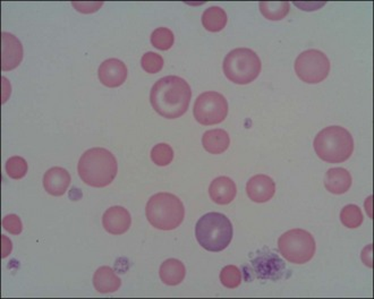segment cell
<instances>
[{
  "instance_id": "31",
  "label": "cell",
  "mask_w": 374,
  "mask_h": 299,
  "mask_svg": "<svg viewBox=\"0 0 374 299\" xmlns=\"http://www.w3.org/2000/svg\"><path fill=\"white\" fill-rule=\"evenodd\" d=\"M372 245H368L364 248V251L362 252V260L366 263V266H368L370 269H372Z\"/></svg>"
},
{
  "instance_id": "11",
  "label": "cell",
  "mask_w": 374,
  "mask_h": 299,
  "mask_svg": "<svg viewBox=\"0 0 374 299\" xmlns=\"http://www.w3.org/2000/svg\"><path fill=\"white\" fill-rule=\"evenodd\" d=\"M99 79L107 88H118L127 79V67L123 61L110 58L100 65L98 70Z\"/></svg>"
},
{
  "instance_id": "18",
  "label": "cell",
  "mask_w": 374,
  "mask_h": 299,
  "mask_svg": "<svg viewBox=\"0 0 374 299\" xmlns=\"http://www.w3.org/2000/svg\"><path fill=\"white\" fill-rule=\"evenodd\" d=\"M159 275L161 281L167 286H179L185 279L186 269L181 261L170 259L161 264Z\"/></svg>"
},
{
  "instance_id": "4",
  "label": "cell",
  "mask_w": 374,
  "mask_h": 299,
  "mask_svg": "<svg viewBox=\"0 0 374 299\" xmlns=\"http://www.w3.org/2000/svg\"><path fill=\"white\" fill-rule=\"evenodd\" d=\"M313 146L321 160L329 163L345 162L353 154V136L344 127H326L315 136Z\"/></svg>"
},
{
  "instance_id": "23",
  "label": "cell",
  "mask_w": 374,
  "mask_h": 299,
  "mask_svg": "<svg viewBox=\"0 0 374 299\" xmlns=\"http://www.w3.org/2000/svg\"><path fill=\"white\" fill-rule=\"evenodd\" d=\"M341 224L350 229H357L363 224V213L359 206L348 204L341 212Z\"/></svg>"
},
{
  "instance_id": "8",
  "label": "cell",
  "mask_w": 374,
  "mask_h": 299,
  "mask_svg": "<svg viewBox=\"0 0 374 299\" xmlns=\"http://www.w3.org/2000/svg\"><path fill=\"white\" fill-rule=\"evenodd\" d=\"M295 72L299 79L308 84L321 83L329 75V58L320 50H306L296 58Z\"/></svg>"
},
{
  "instance_id": "29",
  "label": "cell",
  "mask_w": 374,
  "mask_h": 299,
  "mask_svg": "<svg viewBox=\"0 0 374 299\" xmlns=\"http://www.w3.org/2000/svg\"><path fill=\"white\" fill-rule=\"evenodd\" d=\"M3 229L13 235H20L23 230L21 219L16 215H9L3 219Z\"/></svg>"
},
{
  "instance_id": "13",
  "label": "cell",
  "mask_w": 374,
  "mask_h": 299,
  "mask_svg": "<svg viewBox=\"0 0 374 299\" xmlns=\"http://www.w3.org/2000/svg\"><path fill=\"white\" fill-rule=\"evenodd\" d=\"M246 193L253 202H269L276 194L275 181L267 175L253 176L246 184Z\"/></svg>"
},
{
  "instance_id": "27",
  "label": "cell",
  "mask_w": 374,
  "mask_h": 299,
  "mask_svg": "<svg viewBox=\"0 0 374 299\" xmlns=\"http://www.w3.org/2000/svg\"><path fill=\"white\" fill-rule=\"evenodd\" d=\"M7 175L12 179H22L27 175V163L22 157L9 158L5 164Z\"/></svg>"
},
{
  "instance_id": "9",
  "label": "cell",
  "mask_w": 374,
  "mask_h": 299,
  "mask_svg": "<svg viewBox=\"0 0 374 299\" xmlns=\"http://www.w3.org/2000/svg\"><path fill=\"white\" fill-rule=\"evenodd\" d=\"M193 114L199 124L204 126L220 124L228 115V102L219 92L208 91L196 99Z\"/></svg>"
},
{
  "instance_id": "2",
  "label": "cell",
  "mask_w": 374,
  "mask_h": 299,
  "mask_svg": "<svg viewBox=\"0 0 374 299\" xmlns=\"http://www.w3.org/2000/svg\"><path fill=\"white\" fill-rule=\"evenodd\" d=\"M117 160L103 148H90L82 155L77 166L80 177L92 187L103 188L112 184L117 176Z\"/></svg>"
},
{
  "instance_id": "1",
  "label": "cell",
  "mask_w": 374,
  "mask_h": 299,
  "mask_svg": "<svg viewBox=\"0 0 374 299\" xmlns=\"http://www.w3.org/2000/svg\"><path fill=\"white\" fill-rule=\"evenodd\" d=\"M192 99V90L179 76H166L154 85L150 102L154 112L167 119H176L186 114Z\"/></svg>"
},
{
  "instance_id": "20",
  "label": "cell",
  "mask_w": 374,
  "mask_h": 299,
  "mask_svg": "<svg viewBox=\"0 0 374 299\" xmlns=\"http://www.w3.org/2000/svg\"><path fill=\"white\" fill-rule=\"evenodd\" d=\"M253 266L259 275H261L260 278L262 279H275V277L281 275V271L285 268L284 262L274 254H270L269 256L259 257L257 260L253 261Z\"/></svg>"
},
{
  "instance_id": "14",
  "label": "cell",
  "mask_w": 374,
  "mask_h": 299,
  "mask_svg": "<svg viewBox=\"0 0 374 299\" xmlns=\"http://www.w3.org/2000/svg\"><path fill=\"white\" fill-rule=\"evenodd\" d=\"M70 175L61 167H54L43 176V186L52 197H61L70 187Z\"/></svg>"
},
{
  "instance_id": "17",
  "label": "cell",
  "mask_w": 374,
  "mask_h": 299,
  "mask_svg": "<svg viewBox=\"0 0 374 299\" xmlns=\"http://www.w3.org/2000/svg\"><path fill=\"white\" fill-rule=\"evenodd\" d=\"M94 286L100 293H112L121 286V280L109 266H101L94 275Z\"/></svg>"
},
{
  "instance_id": "26",
  "label": "cell",
  "mask_w": 374,
  "mask_h": 299,
  "mask_svg": "<svg viewBox=\"0 0 374 299\" xmlns=\"http://www.w3.org/2000/svg\"><path fill=\"white\" fill-rule=\"evenodd\" d=\"M221 284L230 289H235L241 284V270L235 266H227L220 272Z\"/></svg>"
},
{
  "instance_id": "6",
  "label": "cell",
  "mask_w": 374,
  "mask_h": 299,
  "mask_svg": "<svg viewBox=\"0 0 374 299\" xmlns=\"http://www.w3.org/2000/svg\"><path fill=\"white\" fill-rule=\"evenodd\" d=\"M223 72L227 79L239 85L250 84L259 77L262 63L253 50L234 49L223 61Z\"/></svg>"
},
{
  "instance_id": "19",
  "label": "cell",
  "mask_w": 374,
  "mask_h": 299,
  "mask_svg": "<svg viewBox=\"0 0 374 299\" xmlns=\"http://www.w3.org/2000/svg\"><path fill=\"white\" fill-rule=\"evenodd\" d=\"M202 144L205 151L209 153L221 154L230 148V135L226 130H220V128L208 130L203 134Z\"/></svg>"
},
{
  "instance_id": "28",
  "label": "cell",
  "mask_w": 374,
  "mask_h": 299,
  "mask_svg": "<svg viewBox=\"0 0 374 299\" xmlns=\"http://www.w3.org/2000/svg\"><path fill=\"white\" fill-rule=\"evenodd\" d=\"M141 66L149 74H157L163 67V58L157 52H147L141 59Z\"/></svg>"
},
{
  "instance_id": "24",
  "label": "cell",
  "mask_w": 374,
  "mask_h": 299,
  "mask_svg": "<svg viewBox=\"0 0 374 299\" xmlns=\"http://www.w3.org/2000/svg\"><path fill=\"white\" fill-rule=\"evenodd\" d=\"M174 43H175V36H174L172 30L167 29V27H158L152 32L151 45L156 49L167 52L172 48Z\"/></svg>"
},
{
  "instance_id": "12",
  "label": "cell",
  "mask_w": 374,
  "mask_h": 299,
  "mask_svg": "<svg viewBox=\"0 0 374 299\" xmlns=\"http://www.w3.org/2000/svg\"><path fill=\"white\" fill-rule=\"evenodd\" d=\"M103 228L112 235H123L132 224L130 212L123 206H112L103 215Z\"/></svg>"
},
{
  "instance_id": "21",
  "label": "cell",
  "mask_w": 374,
  "mask_h": 299,
  "mask_svg": "<svg viewBox=\"0 0 374 299\" xmlns=\"http://www.w3.org/2000/svg\"><path fill=\"white\" fill-rule=\"evenodd\" d=\"M227 24V14L221 7L212 6L205 9L202 14V25L212 33L220 32Z\"/></svg>"
},
{
  "instance_id": "15",
  "label": "cell",
  "mask_w": 374,
  "mask_h": 299,
  "mask_svg": "<svg viewBox=\"0 0 374 299\" xmlns=\"http://www.w3.org/2000/svg\"><path fill=\"white\" fill-rule=\"evenodd\" d=\"M237 194V188L230 177H218L209 186V195L214 203L219 206H227L234 201Z\"/></svg>"
},
{
  "instance_id": "3",
  "label": "cell",
  "mask_w": 374,
  "mask_h": 299,
  "mask_svg": "<svg viewBox=\"0 0 374 299\" xmlns=\"http://www.w3.org/2000/svg\"><path fill=\"white\" fill-rule=\"evenodd\" d=\"M232 224L223 213L210 212L196 222L195 237L201 247L207 251H223L232 240Z\"/></svg>"
},
{
  "instance_id": "30",
  "label": "cell",
  "mask_w": 374,
  "mask_h": 299,
  "mask_svg": "<svg viewBox=\"0 0 374 299\" xmlns=\"http://www.w3.org/2000/svg\"><path fill=\"white\" fill-rule=\"evenodd\" d=\"M74 8L77 9L79 12L83 13V14H91V13L96 12L98 9L101 8L103 3H72Z\"/></svg>"
},
{
  "instance_id": "32",
  "label": "cell",
  "mask_w": 374,
  "mask_h": 299,
  "mask_svg": "<svg viewBox=\"0 0 374 299\" xmlns=\"http://www.w3.org/2000/svg\"><path fill=\"white\" fill-rule=\"evenodd\" d=\"M1 239H3V259H5L12 252V243L5 236H1Z\"/></svg>"
},
{
  "instance_id": "25",
  "label": "cell",
  "mask_w": 374,
  "mask_h": 299,
  "mask_svg": "<svg viewBox=\"0 0 374 299\" xmlns=\"http://www.w3.org/2000/svg\"><path fill=\"white\" fill-rule=\"evenodd\" d=\"M174 159V150L167 143H160L151 150V160L159 167L170 166Z\"/></svg>"
},
{
  "instance_id": "10",
  "label": "cell",
  "mask_w": 374,
  "mask_h": 299,
  "mask_svg": "<svg viewBox=\"0 0 374 299\" xmlns=\"http://www.w3.org/2000/svg\"><path fill=\"white\" fill-rule=\"evenodd\" d=\"M23 59V45L15 36L1 33V70L3 72L15 70Z\"/></svg>"
},
{
  "instance_id": "5",
  "label": "cell",
  "mask_w": 374,
  "mask_h": 299,
  "mask_svg": "<svg viewBox=\"0 0 374 299\" xmlns=\"http://www.w3.org/2000/svg\"><path fill=\"white\" fill-rule=\"evenodd\" d=\"M145 215L156 229L170 231L179 228L184 220V204L174 194L158 193L149 199Z\"/></svg>"
},
{
  "instance_id": "7",
  "label": "cell",
  "mask_w": 374,
  "mask_h": 299,
  "mask_svg": "<svg viewBox=\"0 0 374 299\" xmlns=\"http://www.w3.org/2000/svg\"><path fill=\"white\" fill-rule=\"evenodd\" d=\"M278 250L285 260L305 264L313 259L317 245L313 236L304 229H292L278 239Z\"/></svg>"
},
{
  "instance_id": "16",
  "label": "cell",
  "mask_w": 374,
  "mask_h": 299,
  "mask_svg": "<svg viewBox=\"0 0 374 299\" xmlns=\"http://www.w3.org/2000/svg\"><path fill=\"white\" fill-rule=\"evenodd\" d=\"M352 176L345 168H331L326 172L324 186L327 190L334 195H343L347 193L352 186Z\"/></svg>"
},
{
  "instance_id": "22",
  "label": "cell",
  "mask_w": 374,
  "mask_h": 299,
  "mask_svg": "<svg viewBox=\"0 0 374 299\" xmlns=\"http://www.w3.org/2000/svg\"><path fill=\"white\" fill-rule=\"evenodd\" d=\"M260 12L262 15L270 20V21H280L283 18L286 17L290 13V3L288 1L283 3H269V1H262L259 3Z\"/></svg>"
}]
</instances>
